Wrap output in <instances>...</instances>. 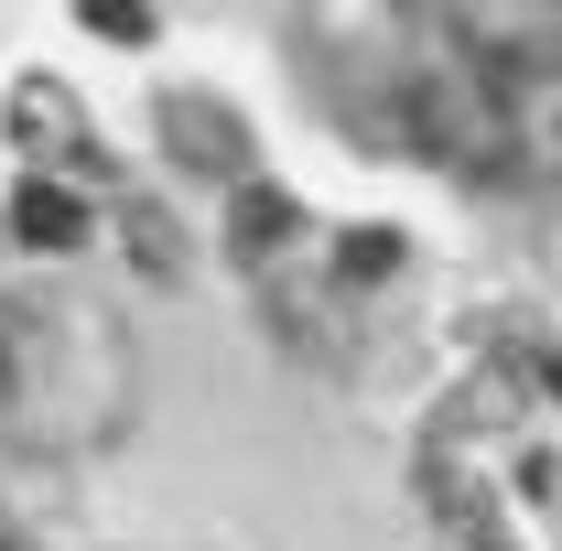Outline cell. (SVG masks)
Returning <instances> with one entry per match:
<instances>
[{
	"instance_id": "6da1fadb",
	"label": "cell",
	"mask_w": 562,
	"mask_h": 551,
	"mask_svg": "<svg viewBox=\"0 0 562 551\" xmlns=\"http://www.w3.org/2000/svg\"><path fill=\"white\" fill-rule=\"evenodd\" d=\"M11 227H22L33 249H76V238H87V206H76L66 184H22V195H11Z\"/></svg>"
},
{
	"instance_id": "7a4b0ae2",
	"label": "cell",
	"mask_w": 562,
	"mask_h": 551,
	"mask_svg": "<svg viewBox=\"0 0 562 551\" xmlns=\"http://www.w3.org/2000/svg\"><path fill=\"white\" fill-rule=\"evenodd\" d=\"M347 271H357V281L401 271V238H390V227H357V238H347Z\"/></svg>"
},
{
	"instance_id": "3957f363",
	"label": "cell",
	"mask_w": 562,
	"mask_h": 551,
	"mask_svg": "<svg viewBox=\"0 0 562 551\" xmlns=\"http://www.w3.org/2000/svg\"><path fill=\"white\" fill-rule=\"evenodd\" d=\"M87 22H98L109 44H140V33H151V11H140V0H87Z\"/></svg>"
},
{
	"instance_id": "277c9868",
	"label": "cell",
	"mask_w": 562,
	"mask_h": 551,
	"mask_svg": "<svg viewBox=\"0 0 562 551\" xmlns=\"http://www.w3.org/2000/svg\"><path fill=\"white\" fill-rule=\"evenodd\" d=\"M238 227H249V238H281V227H292V206H281V195H249V216H238Z\"/></svg>"
}]
</instances>
